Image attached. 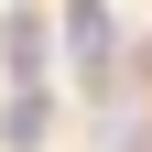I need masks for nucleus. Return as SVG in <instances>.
<instances>
[{
  "instance_id": "f257e3e1",
  "label": "nucleus",
  "mask_w": 152,
  "mask_h": 152,
  "mask_svg": "<svg viewBox=\"0 0 152 152\" xmlns=\"http://www.w3.org/2000/svg\"><path fill=\"white\" fill-rule=\"evenodd\" d=\"M65 54L98 76V65H109V11H65Z\"/></svg>"
},
{
  "instance_id": "f03ea898",
  "label": "nucleus",
  "mask_w": 152,
  "mask_h": 152,
  "mask_svg": "<svg viewBox=\"0 0 152 152\" xmlns=\"http://www.w3.org/2000/svg\"><path fill=\"white\" fill-rule=\"evenodd\" d=\"M44 130H54V109H44V98H33V87H22V98H11V120H0V141H11V152H33V141H44Z\"/></svg>"
}]
</instances>
